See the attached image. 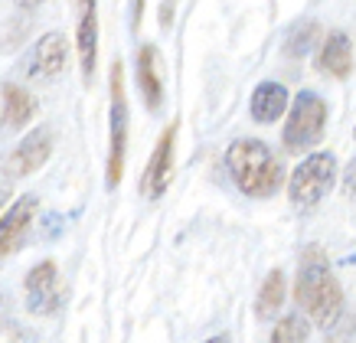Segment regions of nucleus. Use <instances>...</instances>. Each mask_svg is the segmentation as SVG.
<instances>
[{"label": "nucleus", "mask_w": 356, "mask_h": 343, "mask_svg": "<svg viewBox=\"0 0 356 343\" xmlns=\"http://www.w3.org/2000/svg\"><path fill=\"white\" fill-rule=\"evenodd\" d=\"M76 7V56L82 75L92 79L98 65V0H72Z\"/></svg>", "instance_id": "obj_10"}, {"label": "nucleus", "mask_w": 356, "mask_h": 343, "mask_svg": "<svg viewBox=\"0 0 356 343\" xmlns=\"http://www.w3.org/2000/svg\"><path fill=\"white\" fill-rule=\"evenodd\" d=\"M294 301L304 311V317L321 330H334L343 321V288L330 269L324 248H304L298 278H294Z\"/></svg>", "instance_id": "obj_1"}, {"label": "nucleus", "mask_w": 356, "mask_h": 343, "mask_svg": "<svg viewBox=\"0 0 356 343\" xmlns=\"http://www.w3.org/2000/svg\"><path fill=\"white\" fill-rule=\"evenodd\" d=\"M327 131V102L317 92L304 88L291 98V108L284 115V131H281V144L288 154H307L314 144L324 141Z\"/></svg>", "instance_id": "obj_3"}, {"label": "nucleus", "mask_w": 356, "mask_h": 343, "mask_svg": "<svg viewBox=\"0 0 356 343\" xmlns=\"http://www.w3.org/2000/svg\"><path fill=\"white\" fill-rule=\"evenodd\" d=\"M43 0H17V7H23V10H36Z\"/></svg>", "instance_id": "obj_20"}, {"label": "nucleus", "mask_w": 356, "mask_h": 343, "mask_svg": "<svg viewBox=\"0 0 356 343\" xmlns=\"http://www.w3.org/2000/svg\"><path fill=\"white\" fill-rule=\"evenodd\" d=\"M10 200V186H0V213H3V206Z\"/></svg>", "instance_id": "obj_21"}, {"label": "nucleus", "mask_w": 356, "mask_h": 343, "mask_svg": "<svg viewBox=\"0 0 356 343\" xmlns=\"http://www.w3.org/2000/svg\"><path fill=\"white\" fill-rule=\"evenodd\" d=\"M343 196L356 206V157L346 163V170H343Z\"/></svg>", "instance_id": "obj_19"}, {"label": "nucleus", "mask_w": 356, "mask_h": 343, "mask_svg": "<svg viewBox=\"0 0 356 343\" xmlns=\"http://www.w3.org/2000/svg\"><path fill=\"white\" fill-rule=\"evenodd\" d=\"M36 209H40V200L26 193L7 213H0V258H7L23 248V239H26L33 219H36Z\"/></svg>", "instance_id": "obj_11"}, {"label": "nucleus", "mask_w": 356, "mask_h": 343, "mask_svg": "<svg viewBox=\"0 0 356 343\" xmlns=\"http://www.w3.org/2000/svg\"><path fill=\"white\" fill-rule=\"evenodd\" d=\"M288 108H291V95H288V88L281 86V82H259V86L252 88V98H248V115L255 125H275L288 115Z\"/></svg>", "instance_id": "obj_13"}, {"label": "nucleus", "mask_w": 356, "mask_h": 343, "mask_svg": "<svg viewBox=\"0 0 356 343\" xmlns=\"http://www.w3.org/2000/svg\"><path fill=\"white\" fill-rule=\"evenodd\" d=\"M284 298H288V278L284 271L275 269L265 275V281L259 285V298H255V317L259 321H275L284 308Z\"/></svg>", "instance_id": "obj_16"}, {"label": "nucleus", "mask_w": 356, "mask_h": 343, "mask_svg": "<svg viewBox=\"0 0 356 343\" xmlns=\"http://www.w3.org/2000/svg\"><path fill=\"white\" fill-rule=\"evenodd\" d=\"M128 95H124V65H111V144H108V186H118L128 157Z\"/></svg>", "instance_id": "obj_5"}, {"label": "nucleus", "mask_w": 356, "mask_h": 343, "mask_svg": "<svg viewBox=\"0 0 356 343\" xmlns=\"http://www.w3.org/2000/svg\"><path fill=\"white\" fill-rule=\"evenodd\" d=\"M317 33H321V26L317 23H298L291 30V36H288V43H284V49L294 56V59H301V56L311 53V46L317 43Z\"/></svg>", "instance_id": "obj_18"}, {"label": "nucleus", "mask_w": 356, "mask_h": 343, "mask_svg": "<svg viewBox=\"0 0 356 343\" xmlns=\"http://www.w3.org/2000/svg\"><path fill=\"white\" fill-rule=\"evenodd\" d=\"M317 69L337 82H343L350 79L353 72V43H350V36L343 30H334L324 36V43L317 49Z\"/></svg>", "instance_id": "obj_14"}, {"label": "nucleus", "mask_w": 356, "mask_h": 343, "mask_svg": "<svg viewBox=\"0 0 356 343\" xmlns=\"http://www.w3.org/2000/svg\"><path fill=\"white\" fill-rule=\"evenodd\" d=\"M311 327L314 324L307 321L304 314H284V317H278L275 327H271L268 343H304L311 337Z\"/></svg>", "instance_id": "obj_17"}, {"label": "nucleus", "mask_w": 356, "mask_h": 343, "mask_svg": "<svg viewBox=\"0 0 356 343\" xmlns=\"http://www.w3.org/2000/svg\"><path fill=\"white\" fill-rule=\"evenodd\" d=\"M138 88L147 111H161L163 108V69H161V49L154 43H144L138 49Z\"/></svg>", "instance_id": "obj_12"}, {"label": "nucleus", "mask_w": 356, "mask_h": 343, "mask_svg": "<svg viewBox=\"0 0 356 343\" xmlns=\"http://www.w3.org/2000/svg\"><path fill=\"white\" fill-rule=\"evenodd\" d=\"M23 294H26V311L33 317H49L63 308L65 301V281L59 278L56 262H40L26 271L23 281Z\"/></svg>", "instance_id": "obj_6"}, {"label": "nucleus", "mask_w": 356, "mask_h": 343, "mask_svg": "<svg viewBox=\"0 0 356 343\" xmlns=\"http://www.w3.org/2000/svg\"><path fill=\"white\" fill-rule=\"evenodd\" d=\"M337 186V157L327 150L307 154L294 173L288 177V200L294 209H314L317 203H324L330 190Z\"/></svg>", "instance_id": "obj_4"}, {"label": "nucleus", "mask_w": 356, "mask_h": 343, "mask_svg": "<svg viewBox=\"0 0 356 343\" xmlns=\"http://www.w3.org/2000/svg\"><path fill=\"white\" fill-rule=\"evenodd\" d=\"M226 170L238 193L268 200L284 186V163L259 138H238L226 147Z\"/></svg>", "instance_id": "obj_2"}, {"label": "nucleus", "mask_w": 356, "mask_h": 343, "mask_svg": "<svg viewBox=\"0 0 356 343\" xmlns=\"http://www.w3.org/2000/svg\"><path fill=\"white\" fill-rule=\"evenodd\" d=\"M36 115V102L23 86L0 88V125L7 131H23Z\"/></svg>", "instance_id": "obj_15"}, {"label": "nucleus", "mask_w": 356, "mask_h": 343, "mask_svg": "<svg viewBox=\"0 0 356 343\" xmlns=\"http://www.w3.org/2000/svg\"><path fill=\"white\" fill-rule=\"evenodd\" d=\"M53 154V131L49 128H33L30 134H23V141L3 157V177L10 180H23L30 177L49 161Z\"/></svg>", "instance_id": "obj_9"}, {"label": "nucleus", "mask_w": 356, "mask_h": 343, "mask_svg": "<svg viewBox=\"0 0 356 343\" xmlns=\"http://www.w3.org/2000/svg\"><path fill=\"white\" fill-rule=\"evenodd\" d=\"M203 343H232V340H229L226 333H216V337H209V340H203Z\"/></svg>", "instance_id": "obj_22"}, {"label": "nucleus", "mask_w": 356, "mask_h": 343, "mask_svg": "<svg viewBox=\"0 0 356 343\" xmlns=\"http://www.w3.org/2000/svg\"><path fill=\"white\" fill-rule=\"evenodd\" d=\"M69 56H72V46L65 40V33L53 30V33H43L33 49L26 53V65H23V75L30 82H53L59 75L65 72L69 65Z\"/></svg>", "instance_id": "obj_7"}, {"label": "nucleus", "mask_w": 356, "mask_h": 343, "mask_svg": "<svg viewBox=\"0 0 356 343\" xmlns=\"http://www.w3.org/2000/svg\"><path fill=\"white\" fill-rule=\"evenodd\" d=\"M177 131H180V125L173 121V125L163 128L161 141L154 144L151 161H147L144 173H140V196L144 200H161L167 193V186H170L173 167H177V161H173L177 157Z\"/></svg>", "instance_id": "obj_8"}]
</instances>
